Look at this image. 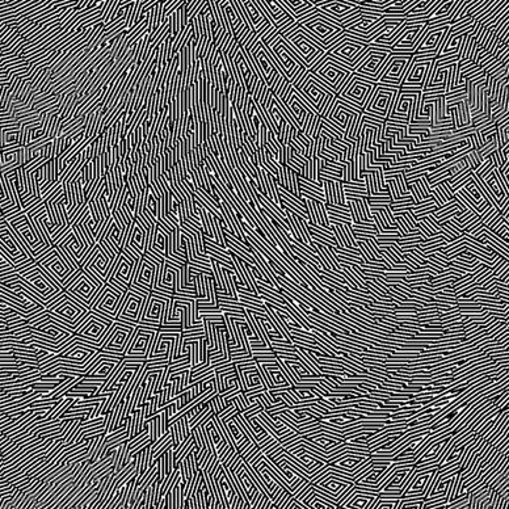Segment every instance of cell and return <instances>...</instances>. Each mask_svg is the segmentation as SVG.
I'll return each mask as SVG.
<instances>
[{"mask_svg":"<svg viewBox=\"0 0 509 509\" xmlns=\"http://www.w3.org/2000/svg\"><path fill=\"white\" fill-rule=\"evenodd\" d=\"M41 410H45V408H43V407H41V408H34V410H29V411H24V413H17V416L39 413V411H41ZM6 415H7V422H1V427H4L6 424H8V422H10L11 419H12V416H14V415H16V411H8V413H4V411H1V416H6Z\"/></svg>","mask_w":509,"mask_h":509,"instance_id":"obj_3","label":"cell"},{"mask_svg":"<svg viewBox=\"0 0 509 509\" xmlns=\"http://www.w3.org/2000/svg\"><path fill=\"white\" fill-rule=\"evenodd\" d=\"M415 464H410L406 466H397L393 468L390 478L384 483V486L380 488L377 494H385V495H403L406 491L408 483L413 478L415 472Z\"/></svg>","mask_w":509,"mask_h":509,"instance_id":"obj_1","label":"cell"},{"mask_svg":"<svg viewBox=\"0 0 509 509\" xmlns=\"http://www.w3.org/2000/svg\"><path fill=\"white\" fill-rule=\"evenodd\" d=\"M133 223V229H132V233L127 235V238L125 239V242L130 246L136 248L139 255H145L146 251H147V245H149V231L146 230V227L138 220V218H134L132 220ZM124 242V243H125ZM123 243V245H124Z\"/></svg>","mask_w":509,"mask_h":509,"instance_id":"obj_2","label":"cell"}]
</instances>
